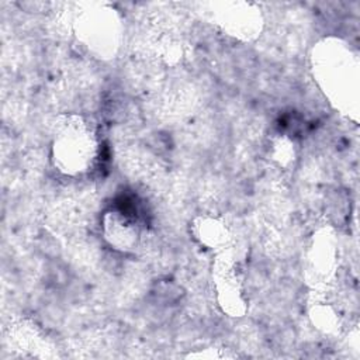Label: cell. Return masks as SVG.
Wrapping results in <instances>:
<instances>
[{"instance_id": "6da1fadb", "label": "cell", "mask_w": 360, "mask_h": 360, "mask_svg": "<svg viewBox=\"0 0 360 360\" xmlns=\"http://www.w3.org/2000/svg\"><path fill=\"white\" fill-rule=\"evenodd\" d=\"M91 134L82 124H69L55 142V156L68 172H82L93 156Z\"/></svg>"}]
</instances>
